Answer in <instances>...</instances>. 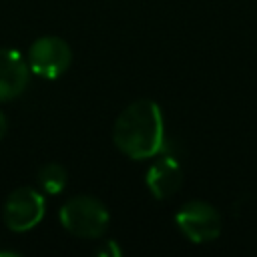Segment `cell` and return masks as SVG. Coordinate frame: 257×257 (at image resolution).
<instances>
[{
  "label": "cell",
  "mask_w": 257,
  "mask_h": 257,
  "mask_svg": "<svg viewBox=\"0 0 257 257\" xmlns=\"http://www.w3.org/2000/svg\"><path fill=\"white\" fill-rule=\"evenodd\" d=\"M28 66L40 78H58L64 74L72 62V50L68 42L60 36H40L28 48Z\"/></svg>",
  "instance_id": "obj_3"
},
{
  "label": "cell",
  "mask_w": 257,
  "mask_h": 257,
  "mask_svg": "<svg viewBox=\"0 0 257 257\" xmlns=\"http://www.w3.org/2000/svg\"><path fill=\"white\" fill-rule=\"evenodd\" d=\"M36 181H38V187L42 189V193L58 195V193L64 191L68 175H66V169L60 163H46V165L40 167V171L36 175Z\"/></svg>",
  "instance_id": "obj_8"
},
{
  "label": "cell",
  "mask_w": 257,
  "mask_h": 257,
  "mask_svg": "<svg viewBox=\"0 0 257 257\" xmlns=\"http://www.w3.org/2000/svg\"><path fill=\"white\" fill-rule=\"evenodd\" d=\"M120 253L122 251L118 249L116 241H104V245L96 249V255H100V257H120Z\"/></svg>",
  "instance_id": "obj_9"
},
{
  "label": "cell",
  "mask_w": 257,
  "mask_h": 257,
  "mask_svg": "<svg viewBox=\"0 0 257 257\" xmlns=\"http://www.w3.org/2000/svg\"><path fill=\"white\" fill-rule=\"evenodd\" d=\"M112 141L122 155L135 161L157 157L165 147V120L161 106L151 98L131 102L114 120Z\"/></svg>",
  "instance_id": "obj_1"
},
{
  "label": "cell",
  "mask_w": 257,
  "mask_h": 257,
  "mask_svg": "<svg viewBox=\"0 0 257 257\" xmlns=\"http://www.w3.org/2000/svg\"><path fill=\"white\" fill-rule=\"evenodd\" d=\"M6 131H8V118L4 116V112H0V139L6 135Z\"/></svg>",
  "instance_id": "obj_10"
},
{
  "label": "cell",
  "mask_w": 257,
  "mask_h": 257,
  "mask_svg": "<svg viewBox=\"0 0 257 257\" xmlns=\"http://www.w3.org/2000/svg\"><path fill=\"white\" fill-rule=\"evenodd\" d=\"M28 80V60L12 48H0V102L18 98L26 90Z\"/></svg>",
  "instance_id": "obj_6"
},
{
  "label": "cell",
  "mask_w": 257,
  "mask_h": 257,
  "mask_svg": "<svg viewBox=\"0 0 257 257\" xmlns=\"http://www.w3.org/2000/svg\"><path fill=\"white\" fill-rule=\"evenodd\" d=\"M60 225L80 239H98L104 235L110 223L108 209L92 195L70 197L58 211Z\"/></svg>",
  "instance_id": "obj_2"
},
{
  "label": "cell",
  "mask_w": 257,
  "mask_h": 257,
  "mask_svg": "<svg viewBox=\"0 0 257 257\" xmlns=\"http://www.w3.org/2000/svg\"><path fill=\"white\" fill-rule=\"evenodd\" d=\"M175 223L179 231L193 243H211L221 235V215L205 201L185 203L177 211Z\"/></svg>",
  "instance_id": "obj_4"
},
{
  "label": "cell",
  "mask_w": 257,
  "mask_h": 257,
  "mask_svg": "<svg viewBox=\"0 0 257 257\" xmlns=\"http://www.w3.org/2000/svg\"><path fill=\"white\" fill-rule=\"evenodd\" d=\"M44 209L46 207H44L42 193H38L32 187H18L6 197L2 219L10 231L24 233L34 229L42 221Z\"/></svg>",
  "instance_id": "obj_5"
},
{
  "label": "cell",
  "mask_w": 257,
  "mask_h": 257,
  "mask_svg": "<svg viewBox=\"0 0 257 257\" xmlns=\"http://www.w3.org/2000/svg\"><path fill=\"white\" fill-rule=\"evenodd\" d=\"M145 183L155 199H169L173 197L183 185V169L177 159L173 157H159L151 163Z\"/></svg>",
  "instance_id": "obj_7"
}]
</instances>
